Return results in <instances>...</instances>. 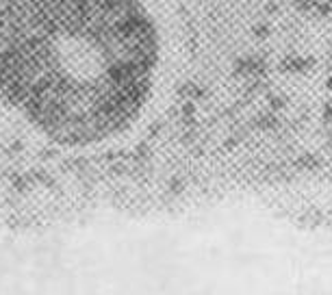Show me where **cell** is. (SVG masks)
<instances>
[{
	"label": "cell",
	"mask_w": 332,
	"mask_h": 295,
	"mask_svg": "<svg viewBox=\"0 0 332 295\" xmlns=\"http://www.w3.org/2000/svg\"><path fill=\"white\" fill-rule=\"evenodd\" d=\"M141 0H0V106L61 146H98L141 117L158 68Z\"/></svg>",
	"instance_id": "1"
},
{
	"label": "cell",
	"mask_w": 332,
	"mask_h": 295,
	"mask_svg": "<svg viewBox=\"0 0 332 295\" xmlns=\"http://www.w3.org/2000/svg\"><path fill=\"white\" fill-rule=\"evenodd\" d=\"M315 66V56H293V59H285L280 63V70H287V72H306L308 68Z\"/></svg>",
	"instance_id": "2"
},
{
	"label": "cell",
	"mask_w": 332,
	"mask_h": 295,
	"mask_svg": "<svg viewBox=\"0 0 332 295\" xmlns=\"http://www.w3.org/2000/svg\"><path fill=\"white\" fill-rule=\"evenodd\" d=\"M321 165V159L319 156H315L313 152H304L298 159V167L300 169H304V171H313V169H317Z\"/></svg>",
	"instance_id": "3"
},
{
	"label": "cell",
	"mask_w": 332,
	"mask_h": 295,
	"mask_svg": "<svg viewBox=\"0 0 332 295\" xmlns=\"http://www.w3.org/2000/svg\"><path fill=\"white\" fill-rule=\"evenodd\" d=\"M313 9H315V13H317L319 18H328L330 13H332V5H330V3H321V5H315Z\"/></svg>",
	"instance_id": "4"
},
{
	"label": "cell",
	"mask_w": 332,
	"mask_h": 295,
	"mask_svg": "<svg viewBox=\"0 0 332 295\" xmlns=\"http://www.w3.org/2000/svg\"><path fill=\"white\" fill-rule=\"evenodd\" d=\"M313 7H315V0H295V9L302 11V13L310 11Z\"/></svg>",
	"instance_id": "5"
},
{
	"label": "cell",
	"mask_w": 332,
	"mask_h": 295,
	"mask_svg": "<svg viewBox=\"0 0 332 295\" xmlns=\"http://www.w3.org/2000/svg\"><path fill=\"white\" fill-rule=\"evenodd\" d=\"M323 122H326V124H332V100L330 102H326V106H323Z\"/></svg>",
	"instance_id": "6"
},
{
	"label": "cell",
	"mask_w": 332,
	"mask_h": 295,
	"mask_svg": "<svg viewBox=\"0 0 332 295\" xmlns=\"http://www.w3.org/2000/svg\"><path fill=\"white\" fill-rule=\"evenodd\" d=\"M271 106H273V109H280V106H285V100L283 98H273L271 100Z\"/></svg>",
	"instance_id": "7"
},
{
	"label": "cell",
	"mask_w": 332,
	"mask_h": 295,
	"mask_svg": "<svg viewBox=\"0 0 332 295\" xmlns=\"http://www.w3.org/2000/svg\"><path fill=\"white\" fill-rule=\"evenodd\" d=\"M256 33H258V35H267V33H269V28H267L265 24H261V26L256 28Z\"/></svg>",
	"instance_id": "8"
},
{
	"label": "cell",
	"mask_w": 332,
	"mask_h": 295,
	"mask_svg": "<svg viewBox=\"0 0 332 295\" xmlns=\"http://www.w3.org/2000/svg\"><path fill=\"white\" fill-rule=\"evenodd\" d=\"M265 9L269 11V13H276L278 11V5H269V7H265Z\"/></svg>",
	"instance_id": "9"
},
{
	"label": "cell",
	"mask_w": 332,
	"mask_h": 295,
	"mask_svg": "<svg viewBox=\"0 0 332 295\" xmlns=\"http://www.w3.org/2000/svg\"><path fill=\"white\" fill-rule=\"evenodd\" d=\"M326 87H328V89L332 91V76H330V78H328V81H326Z\"/></svg>",
	"instance_id": "10"
},
{
	"label": "cell",
	"mask_w": 332,
	"mask_h": 295,
	"mask_svg": "<svg viewBox=\"0 0 332 295\" xmlns=\"http://www.w3.org/2000/svg\"><path fill=\"white\" fill-rule=\"evenodd\" d=\"M328 148L332 150V131H330V135H328Z\"/></svg>",
	"instance_id": "11"
},
{
	"label": "cell",
	"mask_w": 332,
	"mask_h": 295,
	"mask_svg": "<svg viewBox=\"0 0 332 295\" xmlns=\"http://www.w3.org/2000/svg\"><path fill=\"white\" fill-rule=\"evenodd\" d=\"M330 61H332V46H330Z\"/></svg>",
	"instance_id": "12"
},
{
	"label": "cell",
	"mask_w": 332,
	"mask_h": 295,
	"mask_svg": "<svg viewBox=\"0 0 332 295\" xmlns=\"http://www.w3.org/2000/svg\"><path fill=\"white\" fill-rule=\"evenodd\" d=\"M328 3H330V5H332V0H328Z\"/></svg>",
	"instance_id": "13"
}]
</instances>
